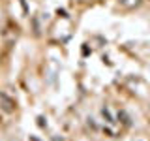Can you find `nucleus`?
<instances>
[{
    "instance_id": "f03ea898",
    "label": "nucleus",
    "mask_w": 150,
    "mask_h": 141,
    "mask_svg": "<svg viewBox=\"0 0 150 141\" xmlns=\"http://www.w3.org/2000/svg\"><path fill=\"white\" fill-rule=\"evenodd\" d=\"M141 2V0H120V4H122V6H137V4Z\"/></svg>"
},
{
    "instance_id": "20e7f679",
    "label": "nucleus",
    "mask_w": 150,
    "mask_h": 141,
    "mask_svg": "<svg viewBox=\"0 0 150 141\" xmlns=\"http://www.w3.org/2000/svg\"><path fill=\"white\" fill-rule=\"evenodd\" d=\"M53 141H64V139H58V137H53Z\"/></svg>"
},
{
    "instance_id": "7ed1b4c3",
    "label": "nucleus",
    "mask_w": 150,
    "mask_h": 141,
    "mask_svg": "<svg viewBox=\"0 0 150 141\" xmlns=\"http://www.w3.org/2000/svg\"><path fill=\"white\" fill-rule=\"evenodd\" d=\"M30 141H40V139H38L36 135H30Z\"/></svg>"
},
{
    "instance_id": "f257e3e1",
    "label": "nucleus",
    "mask_w": 150,
    "mask_h": 141,
    "mask_svg": "<svg viewBox=\"0 0 150 141\" xmlns=\"http://www.w3.org/2000/svg\"><path fill=\"white\" fill-rule=\"evenodd\" d=\"M0 102H2V109L6 113H13L15 111V102L11 98H8L6 94H0Z\"/></svg>"
}]
</instances>
